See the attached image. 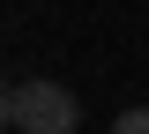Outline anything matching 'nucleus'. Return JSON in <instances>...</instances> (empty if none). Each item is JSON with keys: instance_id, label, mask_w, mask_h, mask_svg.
Returning a JSON list of instances; mask_svg holds the SVG:
<instances>
[{"instance_id": "f257e3e1", "label": "nucleus", "mask_w": 149, "mask_h": 134, "mask_svg": "<svg viewBox=\"0 0 149 134\" xmlns=\"http://www.w3.org/2000/svg\"><path fill=\"white\" fill-rule=\"evenodd\" d=\"M74 119H82V104L67 82H45V75L8 82V127L15 134H74Z\"/></svg>"}, {"instance_id": "f03ea898", "label": "nucleus", "mask_w": 149, "mask_h": 134, "mask_svg": "<svg viewBox=\"0 0 149 134\" xmlns=\"http://www.w3.org/2000/svg\"><path fill=\"white\" fill-rule=\"evenodd\" d=\"M112 134H149V104H134V112H119V119H112Z\"/></svg>"}]
</instances>
